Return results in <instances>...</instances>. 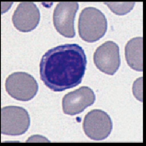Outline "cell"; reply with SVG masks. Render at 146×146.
I'll return each instance as SVG.
<instances>
[{
	"label": "cell",
	"mask_w": 146,
	"mask_h": 146,
	"mask_svg": "<svg viewBox=\"0 0 146 146\" xmlns=\"http://www.w3.org/2000/svg\"><path fill=\"white\" fill-rule=\"evenodd\" d=\"M87 65L84 50L76 44H67L48 50L40 63V78L52 91L60 92L81 82Z\"/></svg>",
	"instance_id": "6da1fadb"
},
{
	"label": "cell",
	"mask_w": 146,
	"mask_h": 146,
	"mask_svg": "<svg viewBox=\"0 0 146 146\" xmlns=\"http://www.w3.org/2000/svg\"><path fill=\"white\" fill-rule=\"evenodd\" d=\"M107 29V19L99 9L88 7L82 11L78 22V31L82 39L88 42H96L104 36Z\"/></svg>",
	"instance_id": "7a4b0ae2"
},
{
	"label": "cell",
	"mask_w": 146,
	"mask_h": 146,
	"mask_svg": "<svg viewBox=\"0 0 146 146\" xmlns=\"http://www.w3.org/2000/svg\"><path fill=\"white\" fill-rule=\"evenodd\" d=\"M31 124L27 111L17 106H7L1 110V133L5 135L19 136L28 130Z\"/></svg>",
	"instance_id": "3957f363"
},
{
	"label": "cell",
	"mask_w": 146,
	"mask_h": 146,
	"mask_svg": "<svg viewBox=\"0 0 146 146\" xmlns=\"http://www.w3.org/2000/svg\"><path fill=\"white\" fill-rule=\"evenodd\" d=\"M5 87L11 97L22 101L32 99L38 90V84L35 78L24 72H17L9 76L5 82Z\"/></svg>",
	"instance_id": "277c9868"
},
{
	"label": "cell",
	"mask_w": 146,
	"mask_h": 146,
	"mask_svg": "<svg viewBox=\"0 0 146 146\" xmlns=\"http://www.w3.org/2000/svg\"><path fill=\"white\" fill-rule=\"evenodd\" d=\"M112 128L111 117L106 112L101 110H93L85 116L83 130L86 135L91 139H105L110 134Z\"/></svg>",
	"instance_id": "5b68a950"
},
{
	"label": "cell",
	"mask_w": 146,
	"mask_h": 146,
	"mask_svg": "<svg viewBox=\"0 0 146 146\" xmlns=\"http://www.w3.org/2000/svg\"><path fill=\"white\" fill-rule=\"evenodd\" d=\"M79 7L77 2H60L56 5L53 21L56 29L61 35L70 38L75 36L74 23Z\"/></svg>",
	"instance_id": "8992f818"
},
{
	"label": "cell",
	"mask_w": 146,
	"mask_h": 146,
	"mask_svg": "<svg viewBox=\"0 0 146 146\" xmlns=\"http://www.w3.org/2000/svg\"><path fill=\"white\" fill-rule=\"evenodd\" d=\"M94 61L101 72L113 75L121 65L118 45L112 41L105 42L96 49L94 54Z\"/></svg>",
	"instance_id": "52a82bcc"
},
{
	"label": "cell",
	"mask_w": 146,
	"mask_h": 146,
	"mask_svg": "<svg viewBox=\"0 0 146 146\" xmlns=\"http://www.w3.org/2000/svg\"><path fill=\"white\" fill-rule=\"evenodd\" d=\"M95 100L93 90L88 87L82 86L65 95L62 99V109L65 114L75 115L92 105Z\"/></svg>",
	"instance_id": "ba28073f"
},
{
	"label": "cell",
	"mask_w": 146,
	"mask_h": 146,
	"mask_svg": "<svg viewBox=\"0 0 146 146\" xmlns=\"http://www.w3.org/2000/svg\"><path fill=\"white\" fill-rule=\"evenodd\" d=\"M40 19L39 9L33 2L20 3L12 17L15 27L22 32H29L35 29Z\"/></svg>",
	"instance_id": "9c48e42d"
},
{
	"label": "cell",
	"mask_w": 146,
	"mask_h": 146,
	"mask_svg": "<svg viewBox=\"0 0 146 146\" xmlns=\"http://www.w3.org/2000/svg\"><path fill=\"white\" fill-rule=\"evenodd\" d=\"M127 63L132 69L143 71V38H134L128 42L125 48Z\"/></svg>",
	"instance_id": "30bf717a"
},
{
	"label": "cell",
	"mask_w": 146,
	"mask_h": 146,
	"mask_svg": "<svg viewBox=\"0 0 146 146\" xmlns=\"http://www.w3.org/2000/svg\"><path fill=\"white\" fill-rule=\"evenodd\" d=\"M112 12L117 15H124L133 8L135 2H104Z\"/></svg>",
	"instance_id": "8fae6325"
}]
</instances>
